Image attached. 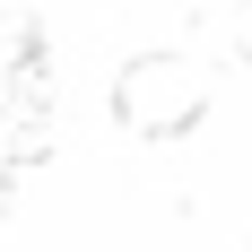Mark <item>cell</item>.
<instances>
[{"label":"cell","mask_w":252,"mask_h":252,"mask_svg":"<svg viewBox=\"0 0 252 252\" xmlns=\"http://www.w3.org/2000/svg\"><path fill=\"white\" fill-rule=\"evenodd\" d=\"M113 104H122V122L130 130H183V122H200V104H209V87H200V70L183 61V52H139L122 78H113Z\"/></svg>","instance_id":"obj_1"},{"label":"cell","mask_w":252,"mask_h":252,"mask_svg":"<svg viewBox=\"0 0 252 252\" xmlns=\"http://www.w3.org/2000/svg\"><path fill=\"white\" fill-rule=\"evenodd\" d=\"M244 52H252V18H244Z\"/></svg>","instance_id":"obj_2"}]
</instances>
